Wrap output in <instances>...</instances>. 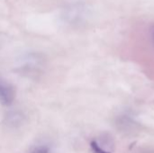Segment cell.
Instances as JSON below:
<instances>
[{
  "label": "cell",
  "instance_id": "obj_1",
  "mask_svg": "<svg viewBox=\"0 0 154 153\" xmlns=\"http://www.w3.org/2000/svg\"><path fill=\"white\" fill-rule=\"evenodd\" d=\"M92 153H114L116 143L114 138L107 133H103L93 139L89 143Z\"/></svg>",
  "mask_w": 154,
  "mask_h": 153
},
{
  "label": "cell",
  "instance_id": "obj_6",
  "mask_svg": "<svg viewBox=\"0 0 154 153\" xmlns=\"http://www.w3.org/2000/svg\"><path fill=\"white\" fill-rule=\"evenodd\" d=\"M136 153H154L153 149H150V148H146V149H141Z\"/></svg>",
  "mask_w": 154,
  "mask_h": 153
},
{
  "label": "cell",
  "instance_id": "obj_2",
  "mask_svg": "<svg viewBox=\"0 0 154 153\" xmlns=\"http://www.w3.org/2000/svg\"><path fill=\"white\" fill-rule=\"evenodd\" d=\"M116 125L118 130L125 133H132L138 130L140 124L134 115L125 111L121 113L116 119Z\"/></svg>",
  "mask_w": 154,
  "mask_h": 153
},
{
  "label": "cell",
  "instance_id": "obj_3",
  "mask_svg": "<svg viewBox=\"0 0 154 153\" xmlns=\"http://www.w3.org/2000/svg\"><path fill=\"white\" fill-rule=\"evenodd\" d=\"M14 87L7 82L0 79V103L4 106H10L14 99Z\"/></svg>",
  "mask_w": 154,
  "mask_h": 153
},
{
  "label": "cell",
  "instance_id": "obj_7",
  "mask_svg": "<svg viewBox=\"0 0 154 153\" xmlns=\"http://www.w3.org/2000/svg\"><path fill=\"white\" fill-rule=\"evenodd\" d=\"M152 39H153V41H154V31H153V32H152Z\"/></svg>",
  "mask_w": 154,
  "mask_h": 153
},
{
  "label": "cell",
  "instance_id": "obj_4",
  "mask_svg": "<svg viewBox=\"0 0 154 153\" xmlns=\"http://www.w3.org/2000/svg\"><path fill=\"white\" fill-rule=\"evenodd\" d=\"M7 121H8V124H11L13 126L20 124L22 123V115H20L16 112H13L10 115H8Z\"/></svg>",
  "mask_w": 154,
  "mask_h": 153
},
{
  "label": "cell",
  "instance_id": "obj_5",
  "mask_svg": "<svg viewBox=\"0 0 154 153\" xmlns=\"http://www.w3.org/2000/svg\"><path fill=\"white\" fill-rule=\"evenodd\" d=\"M29 153H50V149L45 145H40L32 149Z\"/></svg>",
  "mask_w": 154,
  "mask_h": 153
}]
</instances>
